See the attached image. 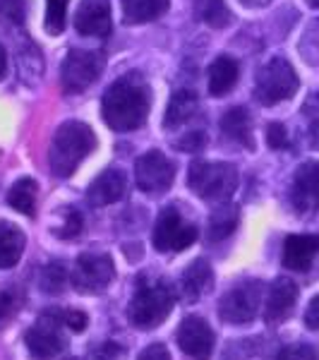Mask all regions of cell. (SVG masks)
Here are the masks:
<instances>
[{
	"mask_svg": "<svg viewBox=\"0 0 319 360\" xmlns=\"http://www.w3.org/2000/svg\"><path fill=\"white\" fill-rule=\"evenodd\" d=\"M152 111V89L139 72L118 77L108 86L101 101V115L115 132H130L147 123Z\"/></svg>",
	"mask_w": 319,
	"mask_h": 360,
	"instance_id": "1",
	"label": "cell"
},
{
	"mask_svg": "<svg viewBox=\"0 0 319 360\" xmlns=\"http://www.w3.org/2000/svg\"><path fill=\"white\" fill-rule=\"evenodd\" d=\"M96 147L94 130L82 120H65L56 127L48 147V166L56 178H70Z\"/></svg>",
	"mask_w": 319,
	"mask_h": 360,
	"instance_id": "2",
	"label": "cell"
},
{
	"mask_svg": "<svg viewBox=\"0 0 319 360\" xmlns=\"http://www.w3.org/2000/svg\"><path fill=\"white\" fill-rule=\"evenodd\" d=\"M173 305H176V288L168 281L139 283L127 307V319L132 327L147 332L166 322L173 312Z\"/></svg>",
	"mask_w": 319,
	"mask_h": 360,
	"instance_id": "3",
	"label": "cell"
},
{
	"mask_svg": "<svg viewBox=\"0 0 319 360\" xmlns=\"http://www.w3.org/2000/svg\"><path fill=\"white\" fill-rule=\"evenodd\" d=\"M188 188L200 200L226 205L237 190V168L226 161H193L188 168Z\"/></svg>",
	"mask_w": 319,
	"mask_h": 360,
	"instance_id": "4",
	"label": "cell"
},
{
	"mask_svg": "<svg viewBox=\"0 0 319 360\" xmlns=\"http://www.w3.org/2000/svg\"><path fill=\"white\" fill-rule=\"evenodd\" d=\"M300 86L298 72L286 58H271L264 63L254 79V98L262 106H276V103L291 98Z\"/></svg>",
	"mask_w": 319,
	"mask_h": 360,
	"instance_id": "5",
	"label": "cell"
},
{
	"mask_svg": "<svg viewBox=\"0 0 319 360\" xmlns=\"http://www.w3.org/2000/svg\"><path fill=\"white\" fill-rule=\"evenodd\" d=\"M65 319H63V310H46L41 317L27 329L25 344L29 356L34 360H53L58 353L65 351L67 336L63 332Z\"/></svg>",
	"mask_w": 319,
	"mask_h": 360,
	"instance_id": "6",
	"label": "cell"
},
{
	"mask_svg": "<svg viewBox=\"0 0 319 360\" xmlns=\"http://www.w3.org/2000/svg\"><path fill=\"white\" fill-rule=\"evenodd\" d=\"M262 281L247 278L235 283L230 291H226L219 300V317L226 324H247L257 317L262 307Z\"/></svg>",
	"mask_w": 319,
	"mask_h": 360,
	"instance_id": "7",
	"label": "cell"
},
{
	"mask_svg": "<svg viewBox=\"0 0 319 360\" xmlns=\"http://www.w3.org/2000/svg\"><path fill=\"white\" fill-rule=\"evenodd\" d=\"M115 276L113 257L106 252H84L77 257L72 271H70V281H72L74 291L82 295H96L108 288V283Z\"/></svg>",
	"mask_w": 319,
	"mask_h": 360,
	"instance_id": "8",
	"label": "cell"
},
{
	"mask_svg": "<svg viewBox=\"0 0 319 360\" xmlns=\"http://www.w3.org/2000/svg\"><path fill=\"white\" fill-rule=\"evenodd\" d=\"M103 65H106V60L96 51H82V49L70 51L60 68L63 91L65 94H82V91H86L101 77Z\"/></svg>",
	"mask_w": 319,
	"mask_h": 360,
	"instance_id": "9",
	"label": "cell"
},
{
	"mask_svg": "<svg viewBox=\"0 0 319 360\" xmlns=\"http://www.w3.org/2000/svg\"><path fill=\"white\" fill-rule=\"evenodd\" d=\"M197 240V226L185 221L183 214L176 207L161 209V214L156 217L154 231H152V243L159 252H183L185 248H190Z\"/></svg>",
	"mask_w": 319,
	"mask_h": 360,
	"instance_id": "10",
	"label": "cell"
},
{
	"mask_svg": "<svg viewBox=\"0 0 319 360\" xmlns=\"http://www.w3.org/2000/svg\"><path fill=\"white\" fill-rule=\"evenodd\" d=\"M173 180H176V164L164 152L152 149V152L142 154L137 159L135 183L144 195H152V197L166 195L171 190Z\"/></svg>",
	"mask_w": 319,
	"mask_h": 360,
	"instance_id": "11",
	"label": "cell"
},
{
	"mask_svg": "<svg viewBox=\"0 0 319 360\" xmlns=\"http://www.w3.org/2000/svg\"><path fill=\"white\" fill-rule=\"evenodd\" d=\"M214 344H216V336L200 315L185 317L178 327V346L185 356L195 360H209L214 353Z\"/></svg>",
	"mask_w": 319,
	"mask_h": 360,
	"instance_id": "12",
	"label": "cell"
},
{
	"mask_svg": "<svg viewBox=\"0 0 319 360\" xmlns=\"http://www.w3.org/2000/svg\"><path fill=\"white\" fill-rule=\"evenodd\" d=\"M295 303H298V286H295L293 278L288 276L274 278V283L269 286L264 300V322L271 324V327L286 322L293 315Z\"/></svg>",
	"mask_w": 319,
	"mask_h": 360,
	"instance_id": "13",
	"label": "cell"
},
{
	"mask_svg": "<svg viewBox=\"0 0 319 360\" xmlns=\"http://www.w3.org/2000/svg\"><path fill=\"white\" fill-rule=\"evenodd\" d=\"M74 29L82 37L106 39L113 29L111 0H82L74 13Z\"/></svg>",
	"mask_w": 319,
	"mask_h": 360,
	"instance_id": "14",
	"label": "cell"
},
{
	"mask_svg": "<svg viewBox=\"0 0 319 360\" xmlns=\"http://www.w3.org/2000/svg\"><path fill=\"white\" fill-rule=\"evenodd\" d=\"M127 193V176L120 168H106L103 173L91 180L86 190V200L91 207H108L113 202H120Z\"/></svg>",
	"mask_w": 319,
	"mask_h": 360,
	"instance_id": "15",
	"label": "cell"
},
{
	"mask_svg": "<svg viewBox=\"0 0 319 360\" xmlns=\"http://www.w3.org/2000/svg\"><path fill=\"white\" fill-rule=\"evenodd\" d=\"M291 200L298 212H312L319 207V161H307L295 171Z\"/></svg>",
	"mask_w": 319,
	"mask_h": 360,
	"instance_id": "16",
	"label": "cell"
},
{
	"mask_svg": "<svg viewBox=\"0 0 319 360\" xmlns=\"http://www.w3.org/2000/svg\"><path fill=\"white\" fill-rule=\"evenodd\" d=\"M319 252V236L312 233H293L283 240L281 262L291 271H307L312 266V259Z\"/></svg>",
	"mask_w": 319,
	"mask_h": 360,
	"instance_id": "17",
	"label": "cell"
},
{
	"mask_svg": "<svg viewBox=\"0 0 319 360\" xmlns=\"http://www.w3.org/2000/svg\"><path fill=\"white\" fill-rule=\"evenodd\" d=\"M200 101H197V94L190 89H181L171 96L166 108V118H164V127L166 130H181L185 125H193L195 120L200 118Z\"/></svg>",
	"mask_w": 319,
	"mask_h": 360,
	"instance_id": "18",
	"label": "cell"
},
{
	"mask_svg": "<svg viewBox=\"0 0 319 360\" xmlns=\"http://www.w3.org/2000/svg\"><path fill=\"white\" fill-rule=\"evenodd\" d=\"M214 286V269L207 259H195L181 276V298L185 303H195L202 295H207Z\"/></svg>",
	"mask_w": 319,
	"mask_h": 360,
	"instance_id": "19",
	"label": "cell"
},
{
	"mask_svg": "<svg viewBox=\"0 0 319 360\" xmlns=\"http://www.w3.org/2000/svg\"><path fill=\"white\" fill-rule=\"evenodd\" d=\"M237 77H240V68L230 56H219L216 60L209 65L207 72V86L209 94L214 98H221L228 94L230 89L237 84Z\"/></svg>",
	"mask_w": 319,
	"mask_h": 360,
	"instance_id": "20",
	"label": "cell"
},
{
	"mask_svg": "<svg viewBox=\"0 0 319 360\" xmlns=\"http://www.w3.org/2000/svg\"><path fill=\"white\" fill-rule=\"evenodd\" d=\"M27 248V236L13 221H0V269H13L22 259Z\"/></svg>",
	"mask_w": 319,
	"mask_h": 360,
	"instance_id": "21",
	"label": "cell"
},
{
	"mask_svg": "<svg viewBox=\"0 0 319 360\" xmlns=\"http://www.w3.org/2000/svg\"><path fill=\"white\" fill-rule=\"evenodd\" d=\"M221 132L228 139H233L240 147L254 149V139H252V118L250 111L242 106H235L230 111L223 113L221 118Z\"/></svg>",
	"mask_w": 319,
	"mask_h": 360,
	"instance_id": "22",
	"label": "cell"
},
{
	"mask_svg": "<svg viewBox=\"0 0 319 360\" xmlns=\"http://www.w3.org/2000/svg\"><path fill=\"white\" fill-rule=\"evenodd\" d=\"M240 224V209L235 205H219L209 214V221H207V238L209 243H221L228 236H233V231Z\"/></svg>",
	"mask_w": 319,
	"mask_h": 360,
	"instance_id": "23",
	"label": "cell"
},
{
	"mask_svg": "<svg viewBox=\"0 0 319 360\" xmlns=\"http://www.w3.org/2000/svg\"><path fill=\"white\" fill-rule=\"evenodd\" d=\"M171 8V0H123V17L127 25H144L159 20Z\"/></svg>",
	"mask_w": 319,
	"mask_h": 360,
	"instance_id": "24",
	"label": "cell"
},
{
	"mask_svg": "<svg viewBox=\"0 0 319 360\" xmlns=\"http://www.w3.org/2000/svg\"><path fill=\"white\" fill-rule=\"evenodd\" d=\"M37 195H39V183L34 178H20L10 188L8 193V205L22 212L25 217H34L37 214Z\"/></svg>",
	"mask_w": 319,
	"mask_h": 360,
	"instance_id": "25",
	"label": "cell"
},
{
	"mask_svg": "<svg viewBox=\"0 0 319 360\" xmlns=\"http://www.w3.org/2000/svg\"><path fill=\"white\" fill-rule=\"evenodd\" d=\"M197 15L204 25L214 29H223L230 22V10L226 8L223 0H200L197 5Z\"/></svg>",
	"mask_w": 319,
	"mask_h": 360,
	"instance_id": "26",
	"label": "cell"
},
{
	"mask_svg": "<svg viewBox=\"0 0 319 360\" xmlns=\"http://www.w3.org/2000/svg\"><path fill=\"white\" fill-rule=\"evenodd\" d=\"M67 283V269L63 262H48L41 269V276H39V286H41L44 293L48 295H56V293H63Z\"/></svg>",
	"mask_w": 319,
	"mask_h": 360,
	"instance_id": "27",
	"label": "cell"
},
{
	"mask_svg": "<svg viewBox=\"0 0 319 360\" xmlns=\"http://www.w3.org/2000/svg\"><path fill=\"white\" fill-rule=\"evenodd\" d=\"M67 8H70V0H46L44 27L51 37L63 34V29H65V25H67Z\"/></svg>",
	"mask_w": 319,
	"mask_h": 360,
	"instance_id": "28",
	"label": "cell"
},
{
	"mask_svg": "<svg viewBox=\"0 0 319 360\" xmlns=\"http://www.w3.org/2000/svg\"><path fill=\"white\" fill-rule=\"evenodd\" d=\"M27 20V0H0V25L22 27Z\"/></svg>",
	"mask_w": 319,
	"mask_h": 360,
	"instance_id": "29",
	"label": "cell"
},
{
	"mask_svg": "<svg viewBox=\"0 0 319 360\" xmlns=\"http://www.w3.org/2000/svg\"><path fill=\"white\" fill-rule=\"evenodd\" d=\"M176 149L181 152H202L207 144V130L204 125H197V127H190L188 132H183L181 137L176 139Z\"/></svg>",
	"mask_w": 319,
	"mask_h": 360,
	"instance_id": "30",
	"label": "cell"
},
{
	"mask_svg": "<svg viewBox=\"0 0 319 360\" xmlns=\"http://www.w3.org/2000/svg\"><path fill=\"white\" fill-rule=\"evenodd\" d=\"M82 233V214L77 209H63V224L56 229V236L63 240H72Z\"/></svg>",
	"mask_w": 319,
	"mask_h": 360,
	"instance_id": "31",
	"label": "cell"
},
{
	"mask_svg": "<svg viewBox=\"0 0 319 360\" xmlns=\"http://www.w3.org/2000/svg\"><path fill=\"white\" fill-rule=\"evenodd\" d=\"M303 115L310 120V144L315 149H319V91H317V94H312L305 101Z\"/></svg>",
	"mask_w": 319,
	"mask_h": 360,
	"instance_id": "32",
	"label": "cell"
},
{
	"mask_svg": "<svg viewBox=\"0 0 319 360\" xmlns=\"http://www.w3.org/2000/svg\"><path fill=\"white\" fill-rule=\"evenodd\" d=\"M20 298H17V291H3L0 293V327L10 324L20 312Z\"/></svg>",
	"mask_w": 319,
	"mask_h": 360,
	"instance_id": "33",
	"label": "cell"
},
{
	"mask_svg": "<svg viewBox=\"0 0 319 360\" xmlns=\"http://www.w3.org/2000/svg\"><path fill=\"white\" fill-rule=\"evenodd\" d=\"M319 353L312 344H295L283 348L274 360H317Z\"/></svg>",
	"mask_w": 319,
	"mask_h": 360,
	"instance_id": "34",
	"label": "cell"
},
{
	"mask_svg": "<svg viewBox=\"0 0 319 360\" xmlns=\"http://www.w3.org/2000/svg\"><path fill=\"white\" fill-rule=\"evenodd\" d=\"M266 144L271 149H286L291 147V139H288V130L283 123H269L266 125Z\"/></svg>",
	"mask_w": 319,
	"mask_h": 360,
	"instance_id": "35",
	"label": "cell"
},
{
	"mask_svg": "<svg viewBox=\"0 0 319 360\" xmlns=\"http://www.w3.org/2000/svg\"><path fill=\"white\" fill-rule=\"evenodd\" d=\"M63 319H65V327L74 334H82L89 327V317L82 310H63Z\"/></svg>",
	"mask_w": 319,
	"mask_h": 360,
	"instance_id": "36",
	"label": "cell"
},
{
	"mask_svg": "<svg viewBox=\"0 0 319 360\" xmlns=\"http://www.w3.org/2000/svg\"><path fill=\"white\" fill-rule=\"evenodd\" d=\"M137 360H171V351L164 344H149L137 356Z\"/></svg>",
	"mask_w": 319,
	"mask_h": 360,
	"instance_id": "37",
	"label": "cell"
},
{
	"mask_svg": "<svg viewBox=\"0 0 319 360\" xmlns=\"http://www.w3.org/2000/svg\"><path fill=\"white\" fill-rule=\"evenodd\" d=\"M96 360H120L123 358V348H120L118 344H111V341H106V344H101L96 348L94 353Z\"/></svg>",
	"mask_w": 319,
	"mask_h": 360,
	"instance_id": "38",
	"label": "cell"
},
{
	"mask_svg": "<svg viewBox=\"0 0 319 360\" xmlns=\"http://www.w3.org/2000/svg\"><path fill=\"white\" fill-rule=\"evenodd\" d=\"M305 327L315 329V332L319 329V293L310 300V305H307V310H305Z\"/></svg>",
	"mask_w": 319,
	"mask_h": 360,
	"instance_id": "39",
	"label": "cell"
},
{
	"mask_svg": "<svg viewBox=\"0 0 319 360\" xmlns=\"http://www.w3.org/2000/svg\"><path fill=\"white\" fill-rule=\"evenodd\" d=\"M5 70H8V53H5L3 44H0V79L5 77Z\"/></svg>",
	"mask_w": 319,
	"mask_h": 360,
	"instance_id": "40",
	"label": "cell"
},
{
	"mask_svg": "<svg viewBox=\"0 0 319 360\" xmlns=\"http://www.w3.org/2000/svg\"><path fill=\"white\" fill-rule=\"evenodd\" d=\"M242 3H245V5H252V8H254V5H264V3H269V0H242Z\"/></svg>",
	"mask_w": 319,
	"mask_h": 360,
	"instance_id": "41",
	"label": "cell"
},
{
	"mask_svg": "<svg viewBox=\"0 0 319 360\" xmlns=\"http://www.w3.org/2000/svg\"><path fill=\"white\" fill-rule=\"evenodd\" d=\"M307 5H310V8H319V0H305Z\"/></svg>",
	"mask_w": 319,
	"mask_h": 360,
	"instance_id": "42",
	"label": "cell"
},
{
	"mask_svg": "<svg viewBox=\"0 0 319 360\" xmlns=\"http://www.w3.org/2000/svg\"><path fill=\"white\" fill-rule=\"evenodd\" d=\"M65 360H79V358H65Z\"/></svg>",
	"mask_w": 319,
	"mask_h": 360,
	"instance_id": "43",
	"label": "cell"
}]
</instances>
